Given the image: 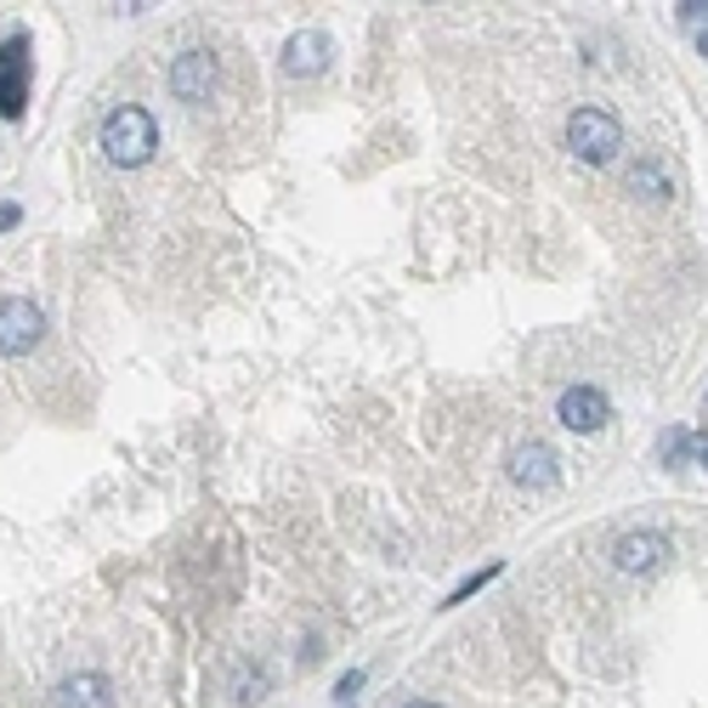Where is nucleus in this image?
Returning a JSON list of instances; mask_svg holds the SVG:
<instances>
[{
    "label": "nucleus",
    "mask_w": 708,
    "mask_h": 708,
    "mask_svg": "<svg viewBox=\"0 0 708 708\" xmlns=\"http://www.w3.org/2000/svg\"><path fill=\"white\" fill-rule=\"evenodd\" d=\"M103 154L119 165V170H136V165H148L154 148H159V125L148 108H136V103H119L108 119H103Z\"/></svg>",
    "instance_id": "nucleus-1"
},
{
    "label": "nucleus",
    "mask_w": 708,
    "mask_h": 708,
    "mask_svg": "<svg viewBox=\"0 0 708 708\" xmlns=\"http://www.w3.org/2000/svg\"><path fill=\"white\" fill-rule=\"evenodd\" d=\"M566 148H573L584 165H606V159H618L624 131H618V119L601 114V108H579L573 119H566Z\"/></svg>",
    "instance_id": "nucleus-2"
},
{
    "label": "nucleus",
    "mask_w": 708,
    "mask_h": 708,
    "mask_svg": "<svg viewBox=\"0 0 708 708\" xmlns=\"http://www.w3.org/2000/svg\"><path fill=\"white\" fill-rule=\"evenodd\" d=\"M45 335V312L29 295H7L0 301V352L7 357H29Z\"/></svg>",
    "instance_id": "nucleus-3"
},
{
    "label": "nucleus",
    "mask_w": 708,
    "mask_h": 708,
    "mask_svg": "<svg viewBox=\"0 0 708 708\" xmlns=\"http://www.w3.org/2000/svg\"><path fill=\"white\" fill-rule=\"evenodd\" d=\"M165 85H170L176 103H194V108L210 103V91H216V58H210V52H181V58L170 63Z\"/></svg>",
    "instance_id": "nucleus-4"
},
{
    "label": "nucleus",
    "mask_w": 708,
    "mask_h": 708,
    "mask_svg": "<svg viewBox=\"0 0 708 708\" xmlns=\"http://www.w3.org/2000/svg\"><path fill=\"white\" fill-rule=\"evenodd\" d=\"M555 419L566 425V431L590 437V431H601V425L612 419V408H606V397H601L595 386H573V392H561V403H555Z\"/></svg>",
    "instance_id": "nucleus-5"
},
{
    "label": "nucleus",
    "mask_w": 708,
    "mask_h": 708,
    "mask_svg": "<svg viewBox=\"0 0 708 708\" xmlns=\"http://www.w3.org/2000/svg\"><path fill=\"white\" fill-rule=\"evenodd\" d=\"M329 58H335V40L323 29H301V34H290V45H283V74L312 80V74L329 69Z\"/></svg>",
    "instance_id": "nucleus-6"
},
{
    "label": "nucleus",
    "mask_w": 708,
    "mask_h": 708,
    "mask_svg": "<svg viewBox=\"0 0 708 708\" xmlns=\"http://www.w3.org/2000/svg\"><path fill=\"white\" fill-rule=\"evenodd\" d=\"M510 482H522V488H555L561 482V459L550 442H522V448H510Z\"/></svg>",
    "instance_id": "nucleus-7"
},
{
    "label": "nucleus",
    "mask_w": 708,
    "mask_h": 708,
    "mask_svg": "<svg viewBox=\"0 0 708 708\" xmlns=\"http://www.w3.org/2000/svg\"><path fill=\"white\" fill-rule=\"evenodd\" d=\"M664 555H669V533H652V528H635L612 544V566H618V573H652Z\"/></svg>",
    "instance_id": "nucleus-8"
},
{
    "label": "nucleus",
    "mask_w": 708,
    "mask_h": 708,
    "mask_svg": "<svg viewBox=\"0 0 708 708\" xmlns=\"http://www.w3.org/2000/svg\"><path fill=\"white\" fill-rule=\"evenodd\" d=\"M29 103V58H23V40L0 45V114L18 119Z\"/></svg>",
    "instance_id": "nucleus-9"
},
{
    "label": "nucleus",
    "mask_w": 708,
    "mask_h": 708,
    "mask_svg": "<svg viewBox=\"0 0 708 708\" xmlns=\"http://www.w3.org/2000/svg\"><path fill=\"white\" fill-rule=\"evenodd\" d=\"M58 708H114V686L103 675H74L58 686Z\"/></svg>",
    "instance_id": "nucleus-10"
},
{
    "label": "nucleus",
    "mask_w": 708,
    "mask_h": 708,
    "mask_svg": "<svg viewBox=\"0 0 708 708\" xmlns=\"http://www.w3.org/2000/svg\"><path fill=\"white\" fill-rule=\"evenodd\" d=\"M629 194H641V199H669V194H675V176L657 165V159H641V165H629Z\"/></svg>",
    "instance_id": "nucleus-11"
},
{
    "label": "nucleus",
    "mask_w": 708,
    "mask_h": 708,
    "mask_svg": "<svg viewBox=\"0 0 708 708\" xmlns=\"http://www.w3.org/2000/svg\"><path fill=\"white\" fill-rule=\"evenodd\" d=\"M499 573H504V566H482V573H470V579H465V584H459V590H454V595L442 601V606H459V601H470V595H477L482 584H493Z\"/></svg>",
    "instance_id": "nucleus-12"
},
{
    "label": "nucleus",
    "mask_w": 708,
    "mask_h": 708,
    "mask_svg": "<svg viewBox=\"0 0 708 708\" xmlns=\"http://www.w3.org/2000/svg\"><path fill=\"white\" fill-rule=\"evenodd\" d=\"M686 448H691V437H686V431H664V437H657V459H664V465H680V459H686Z\"/></svg>",
    "instance_id": "nucleus-13"
},
{
    "label": "nucleus",
    "mask_w": 708,
    "mask_h": 708,
    "mask_svg": "<svg viewBox=\"0 0 708 708\" xmlns=\"http://www.w3.org/2000/svg\"><path fill=\"white\" fill-rule=\"evenodd\" d=\"M675 12H680L686 23H702V18H708V7H702V0H686V7H675Z\"/></svg>",
    "instance_id": "nucleus-14"
},
{
    "label": "nucleus",
    "mask_w": 708,
    "mask_h": 708,
    "mask_svg": "<svg viewBox=\"0 0 708 708\" xmlns=\"http://www.w3.org/2000/svg\"><path fill=\"white\" fill-rule=\"evenodd\" d=\"M697 52H702V58H708V29H702V34H697Z\"/></svg>",
    "instance_id": "nucleus-15"
},
{
    "label": "nucleus",
    "mask_w": 708,
    "mask_h": 708,
    "mask_svg": "<svg viewBox=\"0 0 708 708\" xmlns=\"http://www.w3.org/2000/svg\"><path fill=\"white\" fill-rule=\"evenodd\" d=\"M408 708H442V702H408Z\"/></svg>",
    "instance_id": "nucleus-16"
}]
</instances>
